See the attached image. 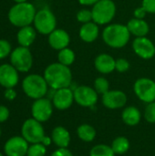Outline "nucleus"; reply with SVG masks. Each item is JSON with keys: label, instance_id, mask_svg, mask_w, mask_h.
<instances>
[{"label": "nucleus", "instance_id": "f257e3e1", "mask_svg": "<svg viewBox=\"0 0 155 156\" xmlns=\"http://www.w3.org/2000/svg\"><path fill=\"white\" fill-rule=\"evenodd\" d=\"M43 76L48 87L54 90L69 88L72 83V73L69 67L59 62L49 64L45 69Z\"/></svg>", "mask_w": 155, "mask_h": 156}, {"label": "nucleus", "instance_id": "f03ea898", "mask_svg": "<svg viewBox=\"0 0 155 156\" xmlns=\"http://www.w3.org/2000/svg\"><path fill=\"white\" fill-rule=\"evenodd\" d=\"M131 38V33L127 26L122 24H110L102 32L104 43L112 48H122L125 47Z\"/></svg>", "mask_w": 155, "mask_h": 156}, {"label": "nucleus", "instance_id": "7ed1b4c3", "mask_svg": "<svg viewBox=\"0 0 155 156\" xmlns=\"http://www.w3.org/2000/svg\"><path fill=\"white\" fill-rule=\"evenodd\" d=\"M37 14L35 6L29 2L16 3L8 11L9 22L17 27L30 26Z\"/></svg>", "mask_w": 155, "mask_h": 156}, {"label": "nucleus", "instance_id": "20e7f679", "mask_svg": "<svg viewBox=\"0 0 155 156\" xmlns=\"http://www.w3.org/2000/svg\"><path fill=\"white\" fill-rule=\"evenodd\" d=\"M22 89L27 97L33 100H37L44 98L47 95L48 91V85L44 76L30 74L23 80Z\"/></svg>", "mask_w": 155, "mask_h": 156}, {"label": "nucleus", "instance_id": "39448f33", "mask_svg": "<svg viewBox=\"0 0 155 156\" xmlns=\"http://www.w3.org/2000/svg\"><path fill=\"white\" fill-rule=\"evenodd\" d=\"M92 21L97 25L110 24L116 15V5L112 0H100L92 9Z\"/></svg>", "mask_w": 155, "mask_h": 156}, {"label": "nucleus", "instance_id": "423d86ee", "mask_svg": "<svg viewBox=\"0 0 155 156\" xmlns=\"http://www.w3.org/2000/svg\"><path fill=\"white\" fill-rule=\"evenodd\" d=\"M33 23L36 30L42 35H49L57 28V18L48 8H43L37 11Z\"/></svg>", "mask_w": 155, "mask_h": 156}, {"label": "nucleus", "instance_id": "0eeeda50", "mask_svg": "<svg viewBox=\"0 0 155 156\" xmlns=\"http://www.w3.org/2000/svg\"><path fill=\"white\" fill-rule=\"evenodd\" d=\"M11 64L18 72H27L33 66V56L28 48L17 47L10 54Z\"/></svg>", "mask_w": 155, "mask_h": 156}, {"label": "nucleus", "instance_id": "6e6552de", "mask_svg": "<svg viewBox=\"0 0 155 156\" xmlns=\"http://www.w3.org/2000/svg\"><path fill=\"white\" fill-rule=\"evenodd\" d=\"M22 137L28 144H38L44 139L45 131L40 122L35 120L34 118L27 119L24 122L21 128Z\"/></svg>", "mask_w": 155, "mask_h": 156}, {"label": "nucleus", "instance_id": "1a4fd4ad", "mask_svg": "<svg viewBox=\"0 0 155 156\" xmlns=\"http://www.w3.org/2000/svg\"><path fill=\"white\" fill-rule=\"evenodd\" d=\"M135 95L142 101L150 103L155 101V81L149 78H140L133 85Z\"/></svg>", "mask_w": 155, "mask_h": 156}, {"label": "nucleus", "instance_id": "9d476101", "mask_svg": "<svg viewBox=\"0 0 155 156\" xmlns=\"http://www.w3.org/2000/svg\"><path fill=\"white\" fill-rule=\"evenodd\" d=\"M74 101L84 108H92L98 101V93L94 88L81 85L74 90Z\"/></svg>", "mask_w": 155, "mask_h": 156}, {"label": "nucleus", "instance_id": "9b49d317", "mask_svg": "<svg viewBox=\"0 0 155 156\" xmlns=\"http://www.w3.org/2000/svg\"><path fill=\"white\" fill-rule=\"evenodd\" d=\"M53 113V103L48 98H41L35 100L31 106L32 117L42 122H45L50 119Z\"/></svg>", "mask_w": 155, "mask_h": 156}, {"label": "nucleus", "instance_id": "f8f14e48", "mask_svg": "<svg viewBox=\"0 0 155 156\" xmlns=\"http://www.w3.org/2000/svg\"><path fill=\"white\" fill-rule=\"evenodd\" d=\"M132 49L143 59H151L155 56V45L146 37H135L132 42Z\"/></svg>", "mask_w": 155, "mask_h": 156}, {"label": "nucleus", "instance_id": "ddd939ff", "mask_svg": "<svg viewBox=\"0 0 155 156\" xmlns=\"http://www.w3.org/2000/svg\"><path fill=\"white\" fill-rule=\"evenodd\" d=\"M28 147V143L22 136H14L6 141L4 151L6 156H26Z\"/></svg>", "mask_w": 155, "mask_h": 156}, {"label": "nucleus", "instance_id": "4468645a", "mask_svg": "<svg viewBox=\"0 0 155 156\" xmlns=\"http://www.w3.org/2000/svg\"><path fill=\"white\" fill-rule=\"evenodd\" d=\"M102 104L110 110L123 108L127 103V95L122 90H112L102 95Z\"/></svg>", "mask_w": 155, "mask_h": 156}, {"label": "nucleus", "instance_id": "2eb2a0df", "mask_svg": "<svg viewBox=\"0 0 155 156\" xmlns=\"http://www.w3.org/2000/svg\"><path fill=\"white\" fill-rule=\"evenodd\" d=\"M53 106L59 110L65 111L71 107L74 101V92L70 88H63L56 90V92L52 98Z\"/></svg>", "mask_w": 155, "mask_h": 156}, {"label": "nucleus", "instance_id": "dca6fc26", "mask_svg": "<svg viewBox=\"0 0 155 156\" xmlns=\"http://www.w3.org/2000/svg\"><path fill=\"white\" fill-rule=\"evenodd\" d=\"M19 80L18 70L12 64L0 66V85L5 89L14 88Z\"/></svg>", "mask_w": 155, "mask_h": 156}, {"label": "nucleus", "instance_id": "f3484780", "mask_svg": "<svg viewBox=\"0 0 155 156\" xmlns=\"http://www.w3.org/2000/svg\"><path fill=\"white\" fill-rule=\"evenodd\" d=\"M48 44L55 50H61L68 48L70 43L69 33L62 28H56L48 35Z\"/></svg>", "mask_w": 155, "mask_h": 156}, {"label": "nucleus", "instance_id": "a211bd4d", "mask_svg": "<svg viewBox=\"0 0 155 156\" xmlns=\"http://www.w3.org/2000/svg\"><path fill=\"white\" fill-rule=\"evenodd\" d=\"M116 59L109 54H100L94 59L95 69L101 74H110L115 70Z\"/></svg>", "mask_w": 155, "mask_h": 156}, {"label": "nucleus", "instance_id": "6ab92c4d", "mask_svg": "<svg viewBox=\"0 0 155 156\" xmlns=\"http://www.w3.org/2000/svg\"><path fill=\"white\" fill-rule=\"evenodd\" d=\"M99 34H100L99 25H97L93 21L82 24L79 31V36L80 39L86 43L94 42L98 38Z\"/></svg>", "mask_w": 155, "mask_h": 156}, {"label": "nucleus", "instance_id": "aec40b11", "mask_svg": "<svg viewBox=\"0 0 155 156\" xmlns=\"http://www.w3.org/2000/svg\"><path fill=\"white\" fill-rule=\"evenodd\" d=\"M51 139L58 148H68L70 143V134L65 127L57 126L52 131Z\"/></svg>", "mask_w": 155, "mask_h": 156}, {"label": "nucleus", "instance_id": "412c9836", "mask_svg": "<svg viewBox=\"0 0 155 156\" xmlns=\"http://www.w3.org/2000/svg\"><path fill=\"white\" fill-rule=\"evenodd\" d=\"M126 26L131 35H133L136 37H146L150 31V27L144 19H138L134 17L131 19Z\"/></svg>", "mask_w": 155, "mask_h": 156}, {"label": "nucleus", "instance_id": "4be33fe9", "mask_svg": "<svg viewBox=\"0 0 155 156\" xmlns=\"http://www.w3.org/2000/svg\"><path fill=\"white\" fill-rule=\"evenodd\" d=\"M37 37V30L35 27L31 26H26L20 27L16 34L17 42L21 47L28 48L35 41Z\"/></svg>", "mask_w": 155, "mask_h": 156}, {"label": "nucleus", "instance_id": "5701e85b", "mask_svg": "<svg viewBox=\"0 0 155 156\" xmlns=\"http://www.w3.org/2000/svg\"><path fill=\"white\" fill-rule=\"evenodd\" d=\"M142 114L138 108L134 106L126 107L122 113V122L129 126H135L141 122Z\"/></svg>", "mask_w": 155, "mask_h": 156}, {"label": "nucleus", "instance_id": "b1692460", "mask_svg": "<svg viewBox=\"0 0 155 156\" xmlns=\"http://www.w3.org/2000/svg\"><path fill=\"white\" fill-rule=\"evenodd\" d=\"M77 134L81 141L90 143L95 139L97 132L95 128L90 124H81L77 129Z\"/></svg>", "mask_w": 155, "mask_h": 156}, {"label": "nucleus", "instance_id": "393cba45", "mask_svg": "<svg viewBox=\"0 0 155 156\" xmlns=\"http://www.w3.org/2000/svg\"><path fill=\"white\" fill-rule=\"evenodd\" d=\"M111 148L115 154H124L130 149V142L126 137L119 136L112 141Z\"/></svg>", "mask_w": 155, "mask_h": 156}, {"label": "nucleus", "instance_id": "a878e982", "mask_svg": "<svg viewBox=\"0 0 155 156\" xmlns=\"http://www.w3.org/2000/svg\"><path fill=\"white\" fill-rule=\"evenodd\" d=\"M76 59V55L74 51L69 48H65L58 51V60L59 63L69 67L74 63Z\"/></svg>", "mask_w": 155, "mask_h": 156}, {"label": "nucleus", "instance_id": "bb28decb", "mask_svg": "<svg viewBox=\"0 0 155 156\" xmlns=\"http://www.w3.org/2000/svg\"><path fill=\"white\" fill-rule=\"evenodd\" d=\"M90 156H115V154L111 146L107 144H97L91 148Z\"/></svg>", "mask_w": 155, "mask_h": 156}, {"label": "nucleus", "instance_id": "cd10ccee", "mask_svg": "<svg viewBox=\"0 0 155 156\" xmlns=\"http://www.w3.org/2000/svg\"><path fill=\"white\" fill-rule=\"evenodd\" d=\"M93 88L97 91L98 94L103 95L107 91L110 90V83H109V81H108V80L106 78L99 77L94 80Z\"/></svg>", "mask_w": 155, "mask_h": 156}, {"label": "nucleus", "instance_id": "c85d7f7f", "mask_svg": "<svg viewBox=\"0 0 155 156\" xmlns=\"http://www.w3.org/2000/svg\"><path fill=\"white\" fill-rule=\"evenodd\" d=\"M47 154V149L41 143L33 144L28 147L26 156H45Z\"/></svg>", "mask_w": 155, "mask_h": 156}, {"label": "nucleus", "instance_id": "c756f323", "mask_svg": "<svg viewBox=\"0 0 155 156\" xmlns=\"http://www.w3.org/2000/svg\"><path fill=\"white\" fill-rule=\"evenodd\" d=\"M144 119L150 123H155V101L147 103L144 110Z\"/></svg>", "mask_w": 155, "mask_h": 156}, {"label": "nucleus", "instance_id": "7c9ffc66", "mask_svg": "<svg viewBox=\"0 0 155 156\" xmlns=\"http://www.w3.org/2000/svg\"><path fill=\"white\" fill-rule=\"evenodd\" d=\"M77 20L81 24H85L92 21V12L89 9H81L77 13Z\"/></svg>", "mask_w": 155, "mask_h": 156}, {"label": "nucleus", "instance_id": "2f4dec72", "mask_svg": "<svg viewBox=\"0 0 155 156\" xmlns=\"http://www.w3.org/2000/svg\"><path fill=\"white\" fill-rule=\"evenodd\" d=\"M12 52L10 43L5 39H0V59L6 58Z\"/></svg>", "mask_w": 155, "mask_h": 156}, {"label": "nucleus", "instance_id": "473e14b6", "mask_svg": "<svg viewBox=\"0 0 155 156\" xmlns=\"http://www.w3.org/2000/svg\"><path fill=\"white\" fill-rule=\"evenodd\" d=\"M130 69V62L123 58H120L118 59H116L115 62V70H117L120 73H123L128 71Z\"/></svg>", "mask_w": 155, "mask_h": 156}, {"label": "nucleus", "instance_id": "72a5a7b5", "mask_svg": "<svg viewBox=\"0 0 155 156\" xmlns=\"http://www.w3.org/2000/svg\"><path fill=\"white\" fill-rule=\"evenodd\" d=\"M142 6L147 13L155 14V0H143Z\"/></svg>", "mask_w": 155, "mask_h": 156}, {"label": "nucleus", "instance_id": "f704fd0d", "mask_svg": "<svg viewBox=\"0 0 155 156\" xmlns=\"http://www.w3.org/2000/svg\"><path fill=\"white\" fill-rule=\"evenodd\" d=\"M9 110L4 105H0V123L5 122L9 118Z\"/></svg>", "mask_w": 155, "mask_h": 156}, {"label": "nucleus", "instance_id": "c9c22d12", "mask_svg": "<svg viewBox=\"0 0 155 156\" xmlns=\"http://www.w3.org/2000/svg\"><path fill=\"white\" fill-rule=\"evenodd\" d=\"M50 156H73V154L69 150H68V148H58L54 151Z\"/></svg>", "mask_w": 155, "mask_h": 156}, {"label": "nucleus", "instance_id": "e433bc0d", "mask_svg": "<svg viewBox=\"0 0 155 156\" xmlns=\"http://www.w3.org/2000/svg\"><path fill=\"white\" fill-rule=\"evenodd\" d=\"M4 96L6 100L8 101H13L16 99V92L13 88H9V89H5V92H4Z\"/></svg>", "mask_w": 155, "mask_h": 156}, {"label": "nucleus", "instance_id": "4c0bfd02", "mask_svg": "<svg viewBox=\"0 0 155 156\" xmlns=\"http://www.w3.org/2000/svg\"><path fill=\"white\" fill-rule=\"evenodd\" d=\"M147 12L145 11V9L143 7V6H140V7H137L134 12H133V15H134V17L135 18H138V19H143L146 16Z\"/></svg>", "mask_w": 155, "mask_h": 156}, {"label": "nucleus", "instance_id": "58836bf2", "mask_svg": "<svg viewBox=\"0 0 155 156\" xmlns=\"http://www.w3.org/2000/svg\"><path fill=\"white\" fill-rule=\"evenodd\" d=\"M79 3L82 5H94L96 3H98L100 0H78Z\"/></svg>", "mask_w": 155, "mask_h": 156}, {"label": "nucleus", "instance_id": "ea45409f", "mask_svg": "<svg viewBox=\"0 0 155 156\" xmlns=\"http://www.w3.org/2000/svg\"><path fill=\"white\" fill-rule=\"evenodd\" d=\"M51 143H52V139H51V137H48V136H45L44 139H43L42 142H41V144H44L46 147H47V146H49V145L51 144Z\"/></svg>", "mask_w": 155, "mask_h": 156}, {"label": "nucleus", "instance_id": "a19ab883", "mask_svg": "<svg viewBox=\"0 0 155 156\" xmlns=\"http://www.w3.org/2000/svg\"><path fill=\"white\" fill-rule=\"evenodd\" d=\"M16 3H23V2H27V0H14Z\"/></svg>", "mask_w": 155, "mask_h": 156}, {"label": "nucleus", "instance_id": "79ce46f5", "mask_svg": "<svg viewBox=\"0 0 155 156\" xmlns=\"http://www.w3.org/2000/svg\"><path fill=\"white\" fill-rule=\"evenodd\" d=\"M0 137H1V129H0Z\"/></svg>", "mask_w": 155, "mask_h": 156}, {"label": "nucleus", "instance_id": "37998d69", "mask_svg": "<svg viewBox=\"0 0 155 156\" xmlns=\"http://www.w3.org/2000/svg\"><path fill=\"white\" fill-rule=\"evenodd\" d=\"M0 156H4V155H3V154H2L0 153Z\"/></svg>", "mask_w": 155, "mask_h": 156}, {"label": "nucleus", "instance_id": "c03bdc74", "mask_svg": "<svg viewBox=\"0 0 155 156\" xmlns=\"http://www.w3.org/2000/svg\"><path fill=\"white\" fill-rule=\"evenodd\" d=\"M37 1H42V0H37Z\"/></svg>", "mask_w": 155, "mask_h": 156}]
</instances>
